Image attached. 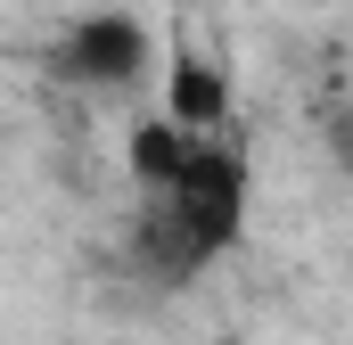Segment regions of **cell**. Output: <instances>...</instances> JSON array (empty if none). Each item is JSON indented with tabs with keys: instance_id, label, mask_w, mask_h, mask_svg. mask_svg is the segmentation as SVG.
Instances as JSON below:
<instances>
[{
	"instance_id": "cell-1",
	"label": "cell",
	"mask_w": 353,
	"mask_h": 345,
	"mask_svg": "<svg viewBox=\"0 0 353 345\" xmlns=\"http://www.w3.org/2000/svg\"><path fill=\"white\" fill-rule=\"evenodd\" d=\"M239 230H247V165L197 132L189 157H181V172L157 189L148 255L165 263L173 279H189V271H205L222 247H239Z\"/></svg>"
},
{
	"instance_id": "cell-3",
	"label": "cell",
	"mask_w": 353,
	"mask_h": 345,
	"mask_svg": "<svg viewBox=\"0 0 353 345\" xmlns=\"http://www.w3.org/2000/svg\"><path fill=\"white\" fill-rule=\"evenodd\" d=\"M165 115H173L181 132H214V124L230 115V83H222V66L197 58V50H173V58H165Z\"/></svg>"
},
{
	"instance_id": "cell-2",
	"label": "cell",
	"mask_w": 353,
	"mask_h": 345,
	"mask_svg": "<svg viewBox=\"0 0 353 345\" xmlns=\"http://www.w3.org/2000/svg\"><path fill=\"white\" fill-rule=\"evenodd\" d=\"M157 66V33L132 8H90L58 33V75L83 90H140Z\"/></svg>"
}]
</instances>
